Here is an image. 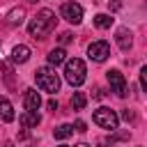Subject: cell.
<instances>
[{
    "instance_id": "1",
    "label": "cell",
    "mask_w": 147,
    "mask_h": 147,
    "mask_svg": "<svg viewBox=\"0 0 147 147\" xmlns=\"http://www.w3.org/2000/svg\"><path fill=\"white\" fill-rule=\"evenodd\" d=\"M53 28H55V14H53L51 9H41V11H37V16L30 21L28 32H30V37H34V39H44Z\"/></svg>"
},
{
    "instance_id": "2",
    "label": "cell",
    "mask_w": 147,
    "mask_h": 147,
    "mask_svg": "<svg viewBox=\"0 0 147 147\" xmlns=\"http://www.w3.org/2000/svg\"><path fill=\"white\" fill-rule=\"evenodd\" d=\"M85 62L83 60H78V57H71V60H64V78H67V83L69 85H74V87H78V85H83L85 83Z\"/></svg>"
},
{
    "instance_id": "3",
    "label": "cell",
    "mask_w": 147,
    "mask_h": 147,
    "mask_svg": "<svg viewBox=\"0 0 147 147\" xmlns=\"http://www.w3.org/2000/svg\"><path fill=\"white\" fill-rule=\"evenodd\" d=\"M34 80H37V87L44 90V92L55 94V92L60 90V78H57V74H55L51 67H41V69H37V71H34Z\"/></svg>"
},
{
    "instance_id": "4",
    "label": "cell",
    "mask_w": 147,
    "mask_h": 147,
    "mask_svg": "<svg viewBox=\"0 0 147 147\" xmlns=\"http://www.w3.org/2000/svg\"><path fill=\"white\" fill-rule=\"evenodd\" d=\"M92 119H94L96 126L108 129V131H115L117 129V122H119L117 115H115V110H110V108H96L94 115H92Z\"/></svg>"
},
{
    "instance_id": "5",
    "label": "cell",
    "mask_w": 147,
    "mask_h": 147,
    "mask_svg": "<svg viewBox=\"0 0 147 147\" xmlns=\"http://www.w3.org/2000/svg\"><path fill=\"white\" fill-rule=\"evenodd\" d=\"M87 55H90V60H94V62H103V60H108V55H110V46H108V41H103V39L92 41V44L87 46Z\"/></svg>"
},
{
    "instance_id": "6",
    "label": "cell",
    "mask_w": 147,
    "mask_h": 147,
    "mask_svg": "<svg viewBox=\"0 0 147 147\" xmlns=\"http://www.w3.org/2000/svg\"><path fill=\"white\" fill-rule=\"evenodd\" d=\"M106 78H108V85H110V90H113L117 96H126V80H124V76H122L117 69H110V71H106Z\"/></svg>"
},
{
    "instance_id": "7",
    "label": "cell",
    "mask_w": 147,
    "mask_h": 147,
    "mask_svg": "<svg viewBox=\"0 0 147 147\" xmlns=\"http://www.w3.org/2000/svg\"><path fill=\"white\" fill-rule=\"evenodd\" d=\"M62 18H67L69 23H80L83 21V7L78 2H64L62 5Z\"/></svg>"
},
{
    "instance_id": "8",
    "label": "cell",
    "mask_w": 147,
    "mask_h": 147,
    "mask_svg": "<svg viewBox=\"0 0 147 147\" xmlns=\"http://www.w3.org/2000/svg\"><path fill=\"white\" fill-rule=\"evenodd\" d=\"M115 41H117V46H119L122 51H129V48H131V44H133V39H131V32H129L126 28H119V30H117V34H115Z\"/></svg>"
},
{
    "instance_id": "9",
    "label": "cell",
    "mask_w": 147,
    "mask_h": 147,
    "mask_svg": "<svg viewBox=\"0 0 147 147\" xmlns=\"http://www.w3.org/2000/svg\"><path fill=\"white\" fill-rule=\"evenodd\" d=\"M39 106H41V96H39V92L37 90H25V108L28 110H39Z\"/></svg>"
},
{
    "instance_id": "10",
    "label": "cell",
    "mask_w": 147,
    "mask_h": 147,
    "mask_svg": "<svg viewBox=\"0 0 147 147\" xmlns=\"http://www.w3.org/2000/svg\"><path fill=\"white\" fill-rule=\"evenodd\" d=\"M11 60H14L16 64L28 62V60H30V48H28V46H23V44L14 46V51H11Z\"/></svg>"
},
{
    "instance_id": "11",
    "label": "cell",
    "mask_w": 147,
    "mask_h": 147,
    "mask_svg": "<svg viewBox=\"0 0 147 147\" xmlns=\"http://www.w3.org/2000/svg\"><path fill=\"white\" fill-rule=\"evenodd\" d=\"M0 119L2 122H14V108L9 103V99L0 96Z\"/></svg>"
},
{
    "instance_id": "12",
    "label": "cell",
    "mask_w": 147,
    "mask_h": 147,
    "mask_svg": "<svg viewBox=\"0 0 147 147\" xmlns=\"http://www.w3.org/2000/svg\"><path fill=\"white\" fill-rule=\"evenodd\" d=\"M5 18H7L9 25H21V23L25 21V9H23V7H14Z\"/></svg>"
},
{
    "instance_id": "13",
    "label": "cell",
    "mask_w": 147,
    "mask_h": 147,
    "mask_svg": "<svg viewBox=\"0 0 147 147\" xmlns=\"http://www.w3.org/2000/svg\"><path fill=\"white\" fill-rule=\"evenodd\" d=\"M39 122H41V117H39L37 110H25V113L21 115V124H23V126H37Z\"/></svg>"
},
{
    "instance_id": "14",
    "label": "cell",
    "mask_w": 147,
    "mask_h": 147,
    "mask_svg": "<svg viewBox=\"0 0 147 147\" xmlns=\"http://www.w3.org/2000/svg\"><path fill=\"white\" fill-rule=\"evenodd\" d=\"M67 53H64V48H53L51 53H48V64H53V67H57V64H62L67 57H64Z\"/></svg>"
},
{
    "instance_id": "15",
    "label": "cell",
    "mask_w": 147,
    "mask_h": 147,
    "mask_svg": "<svg viewBox=\"0 0 147 147\" xmlns=\"http://www.w3.org/2000/svg\"><path fill=\"white\" fill-rule=\"evenodd\" d=\"M94 25L101 28V30H108V28L113 25V16H110V14H96V16H94Z\"/></svg>"
},
{
    "instance_id": "16",
    "label": "cell",
    "mask_w": 147,
    "mask_h": 147,
    "mask_svg": "<svg viewBox=\"0 0 147 147\" xmlns=\"http://www.w3.org/2000/svg\"><path fill=\"white\" fill-rule=\"evenodd\" d=\"M71 133H74V126H71V124H60V126L53 131V136H55L57 140H64V138H69Z\"/></svg>"
},
{
    "instance_id": "17",
    "label": "cell",
    "mask_w": 147,
    "mask_h": 147,
    "mask_svg": "<svg viewBox=\"0 0 147 147\" xmlns=\"http://www.w3.org/2000/svg\"><path fill=\"white\" fill-rule=\"evenodd\" d=\"M85 103H87L85 94H83V92H74V96H71V108H74V110H83Z\"/></svg>"
},
{
    "instance_id": "18",
    "label": "cell",
    "mask_w": 147,
    "mask_h": 147,
    "mask_svg": "<svg viewBox=\"0 0 147 147\" xmlns=\"http://www.w3.org/2000/svg\"><path fill=\"white\" fill-rule=\"evenodd\" d=\"M140 85H142V90L147 87V67L140 69Z\"/></svg>"
},
{
    "instance_id": "19",
    "label": "cell",
    "mask_w": 147,
    "mask_h": 147,
    "mask_svg": "<svg viewBox=\"0 0 147 147\" xmlns=\"http://www.w3.org/2000/svg\"><path fill=\"white\" fill-rule=\"evenodd\" d=\"M57 39H60V44L64 46V44H69V41H71V34H69V32H62V34H60Z\"/></svg>"
},
{
    "instance_id": "20",
    "label": "cell",
    "mask_w": 147,
    "mask_h": 147,
    "mask_svg": "<svg viewBox=\"0 0 147 147\" xmlns=\"http://www.w3.org/2000/svg\"><path fill=\"white\" fill-rule=\"evenodd\" d=\"M110 9H113V11L122 9V0H110Z\"/></svg>"
},
{
    "instance_id": "21",
    "label": "cell",
    "mask_w": 147,
    "mask_h": 147,
    "mask_svg": "<svg viewBox=\"0 0 147 147\" xmlns=\"http://www.w3.org/2000/svg\"><path fill=\"white\" fill-rule=\"evenodd\" d=\"M46 106H48V110H51V113H55V110H57V101H55V99H51Z\"/></svg>"
},
{
    "instance_id": "22",
    "label": "cell",
    "mask_w": 147,
    "mask_h": 147,
    "mask_svg": "<svg viewBox=\"0 0 147 147\" xmlns=\"http://www.w3.org/2000/svg\"><path fill=\"white\" fill-rule=\"evenodd\" d=\"M76 131H80V133H83V131H87V129H85V122H83V119H78V122H76Z\"/></svg>"
},
{
    "instance_id": "23",
    "label": "cell",
    "mask_w": 147,
    "mask_h": 147,
    "mask_svg": "<svg viewBox=\"0 0 147 147\" xmlns=\"http://www.w3.org/2000/svg\"><path fill=\"white\" fill-rule=\"evenodd\" d=\"M122 117H124L126 122H131V119H133V113H131V110H124V113H122Z\"/></svg>"
},
{
    "instance_id": "24",
    "label": "cell",
    "mask_w": 147,
    "mask_h": 147,
    "mask_svg": "<svg viewBox=\"0 0 147 147\" xmlns=\"http://www.w3.org/2000/svg\"><path fill=\"white\" fill-rule=\"evenodd\" d=\"M74 147H90V145H85V142H78V145H74Z\"/></svg>"
},
{
    "instance_id": "25",
    "label": "cell",
    "mask_w": 147,
    "mask_h": 147,
    "mask_svg": "<svg viewBox=\"0 0 147 147\" xmlns=\"http://www.w3.org/2000/svg\"><path fill=\"white\" fill-rule=\"evenodd\" d=\"M2 147H14V142H5V145H2Z\"/></svg>"
},
{
    "instance_id": "26",
    "label": "cell",
    "mask_w": 147,
    "mask_h": 147,
    "mask_svg": "<svg viewBox=\"0 0 147 147\" xmlns=\"http://www.w3.org/2000/svg\"><path fill=\"white\" fill-rule=\"evenodd\" d=\"M28 2H37V0H28Z\"/></svg>"
},
{
    "instance_id": "27",
    "label": "cell",
    "mask_w": 147,
    "mask_h": 147,
    "mask_svg": "<svg viewBox=\"0 0 147 147\" xmlns=\"http://www.w3.org/2000/svg\"><path fill=\"white\" fill-rule=\"evenodd\" d=\"M60 147H67V145H60Z\"/></svg>"
}]
</instances>
